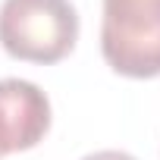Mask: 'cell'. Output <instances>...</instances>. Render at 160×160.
Returning a JSON list of instances; mask_svg holds the SVG:
<instances>
[{
  "instance_id": "obj_1",
  "label": "cell",
  "mask_w": 160,
  "mask_h": 160,
  "mask_svg": "<svg viewBox=\"0 0 160 160\" xmlns=\"http://www.w3.org/2000/svg\"><path fill=\"white\" fill-rule=\"evenodd\" d=\"M78 41V13L69 0H3L0 47L25 63H57Z\"/></svg>"
},
{
  "instance_id": "obj_2",
  "label": "cell",
  "mask_w": 160,
  "mask_h": 160,
  "mask_svg": "<svg viewBox=\"0 0 160 160\" xmlns=\"http://www.w3.org/2000/svg\"><path fill=\"white\" fill-rule=\"evenodd\" d=\"M101 53L126 78L160 75V0H104Z\"/></svg>"
},
{
  "instance_id": "obj_3",
  "label": "cell",
  "mask_w": 160,
  "mask_h": 160,
  "mask_svg": "<svg viewBox=\"0 0 160 160\" xmlns=\"http://www.w3.org/2000/svg\"><path fill=\"white\" fill-rule=\"evenodd\" d=\"M50 129V101L28 78H0V154L32 151Z\"/></svg>"
},
{
  "instance_id": "obj_4",
  "label": "cell",
  "mask_w": 160,
  "mask_h": 160,
  "mask_svg": "<svg viewBox=\"0 0 160 160\" xmlns=\"http://www.w3.org/2000/svg\"><path fill=\"white\" fill-rule=\"evenodd\" d=\"M82 160H135L132 154H126V151H94V154H85Z\"/></svg>"
},
{
  "instance_id": "obj_5",
  "label": "cell",
  "mask_w": 160,
  "mask_h": 160,
  "mask_svg": "<svg viewBox=\"0 0 160 160\" xmlns=\"http://www.w3.org/2000/svg\"><path fill=\"white\" fill-rule=\"evenodd\" d=\"M0 157H3V154H0Z\"/></svg>"
}]
</instances>
